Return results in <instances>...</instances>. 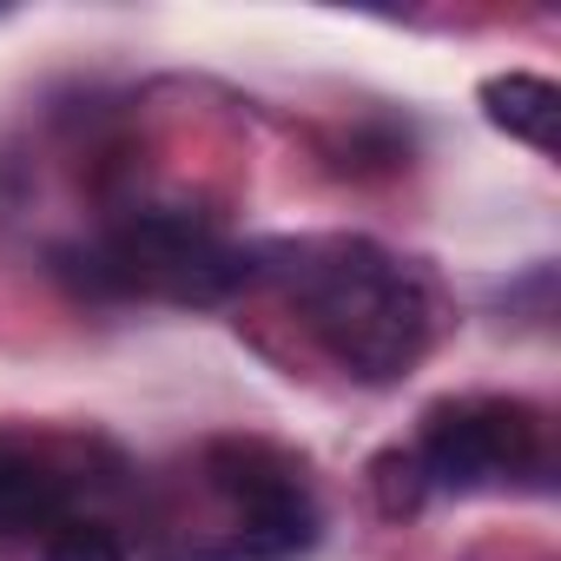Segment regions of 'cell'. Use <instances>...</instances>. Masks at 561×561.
Returning a JSON list of instances; mask_svg holds the SVG:
<instances>
[{
	"mask_svg": "<svg viewBox=\"0 0 561 561\" xmlns=\"http://www.w3.org/2000/svg\"><path fill=\"white\" fill-rule=\"evenodd\" d=\"M291 298L311 337L364 383H397L436 337L430 291L370 238H318L291 251Z\"/></svg>",
	"mask_w": 561,
	"mask_h": 561,
	"instance_id": "6da1fadb",
	"label": "cell"
},
{
	"mask_svg": "<svg viewBox=\"0 0 561 561\" xmlns=\"http://www.w3.org/2000/svg\"><path fill=\"white\" fill-rule=\"evenodd\" d=\"M60 271L93 298H165V305H225L257 264L185 211H139L93 251H60Z\"/></svg>",
	"mask_w": 561,
	"mask_h": 561,
	"instance_id": "7a4b0ae2",
	"label": "cell"
},
{
	"mask_svg": "<svg viewBox=\"0 0 561 561\" xmlns=\"http://www.w3.org/2000/svg\"><path fill=\"white\" fill-rule=\"evenodd\" d=\"M205 469L244 515L238 548L218 554V561H291L298 548H311L318 508H311L305 476H298L291 456H277L271 443H211Z\"/></svg>",
	"mask_w": 561,
	"mask_h": 561,
	"instance_id": "3957f363",
	"label": "cell"
},
{
	"mask_svg": "<svg viewBox=\"0 0 561 561\" xmlns=\"http://www.w3.org/2000/svg\"><path fill=\"white\" fill-rule=\"evenodd\" d=\"M541 462V423L528 403H502V397H469V403H443L423 423V449L416 469L436 489H482L502 476H522Z\"/></svg>",
	"mask_w": 561,
	"mask_h": 561,
	"instance_id": "277c9868",
	"label": "cell"
},
{
	"mask_svg": "<svg viewBox=\"0 0 561 561\" xmlns=\"http://www.w3.org/2000/svg\"><path fill=\"white\" fill-rule=\"evenodd\" d=\"M482 113L508 139H522L535 152H554V133H561L554 80H541V73H495V80H482Z\"/></svg>",
	"mask_w": 561,
	"mask_h": 561,
	"instance_id": "5b68a950",
	"label": "cell"
},
{
	"mask_svg": "<svg viewBox=\"0 0 561 561\" xmlns=\"http://www.w3.org/2000/svg\"><path fill=\"white\" fill-rule=\"evenodd\" d=\"M67 515V482L21 443H0V528H47Z\"/></svg>",
	"mask_w": 561,
	"mask_h": 561,
	"instance_id": "8992f818",
	"label": "cell"
},
{
	"mask_svg": "<svg viewBox=\"0 0 561 561\" xmlns=\"http://www.w3.org/2000/svg\"><path fill=\"white\" fill-rule=\"evenodd\" d=\"M41 561H126V541H119V528H106V522L60 515L54 535H47V548H41Z\"/></svg>",
	"mask_w": 561,
	"mask_h": 561,
	"instance_id": "52a82bcc",
	"label": "cell"
}]
</instances>
